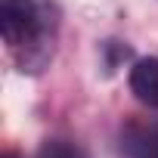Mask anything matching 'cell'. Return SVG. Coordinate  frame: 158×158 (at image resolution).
Segmentation results:
<instances>
[{"mask_svg":"<svg viewBox=\"0 0 158 158\" xmlns=\"http://www.w3.org/2000/svg\"><path fill=\"white\" fill-rule=\"evenodd\" d=\"M37 158H84V155H81V149H74L68 143H50V146L40 149Z\"/></svg>","mask_w":158,"mask_h":158,"instance_id":"obj_3","label":"cell"},{"mask_svg":"<svg viewBox=\"0 0 158 158\" xmlns=\"http://www.w3.org/2000/svg\"><path fill=\"white\" fill-rule=\"evenodd\" d=\"M143 158H158V139H155V146L149 149V155H143Z\"/></svg>","mask_w":158,"mask_h":158,"instance_id":"obj_4","label":"cell"},{"mask_svg":"<svg viewBox=\"0 0 158 158\" xmlns=\"http://www.w3.org/2000/svg\"><path fill=\"white\" fill-rule=\"evenodd\" d=\"M0 31L10 47H22L37 31L34 0H0Z\"/></svg>","mask_w":158,"mask_h":158,"instance_id":"obj_1","label":"cell"},{"mask_svg":"<svg viewBox=\"0 0 158 158\" xmlns=\"http://www.w3.org/2000/svg\"><path fill=\"white\" fill-rule=\"evenodd\" d=\"M130 93L143 106L158 109V56H146L130 68Z\"/></svg>","mask_w":158,"mask_h":158,"instance_id":"obj_2","label":"cell"}]
</instances>
